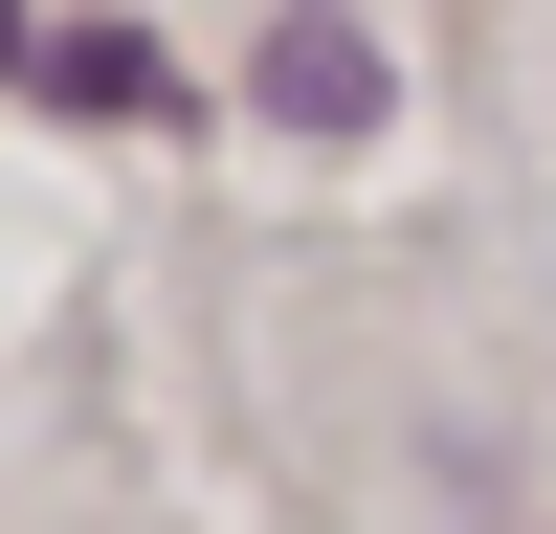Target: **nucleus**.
Here are the masks:
<instances>
[{
    "mask_svg": "<svg viewBox=\"0 0 556 534\" xmlns=\"http://www.w3.org/2000/svg\"><path fill=\"white\" fill-rule=\"evenodd\" d=\"M0 89H23V23H0Z\"/></svg>",
    "mask_w": 556,
    "mask_h": 534,
    "instance_id": "2",
    "label": "nucleus"
},
{
    "mask_svg": "<svg viewBox=\"0 0 556 534\" xmlns=\"http://www.w3.org/2000/svg\"><path fill=\"white\" fill-rule=\"evenodd\" d=\"M267 112H290V134H356V112H379V44L290 23V44H267Z\"/></svg>",
    "mask_w": 556,
    "mask_h": 534,
    "instance_id": "1",
    "label": "nucleus"
}]
</instances>
